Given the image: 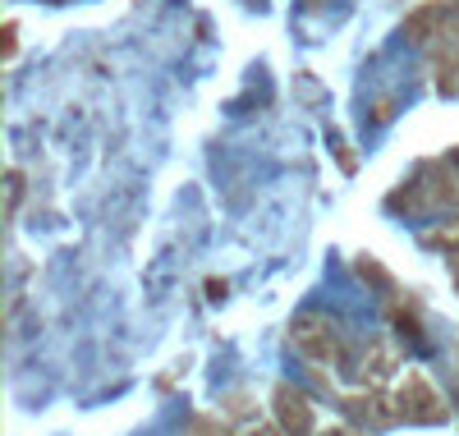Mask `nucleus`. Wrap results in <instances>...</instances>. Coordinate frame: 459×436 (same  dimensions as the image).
<instances>
[{"instance_id":"6","label":"nucleus","mask_w":459,"mask_h":436,"mask_svg":"<svg viewBox=\"0 0 459 436\" xmlns=\"http://www.w3.org/2000/svg\"><path fill=\"white\" fill-rule=\"evenodd\" d=\"M326 436H350V432H326Z\"/></svg>"},{"instance_id":"2","label":"nucleus","mask_w":459,"mask_h":436,"mask_svg":"<svg viewBox=\"0 0 459 436\" xmlns=\"http://www.w3.org/2000/svg\"><path fill=\"white\" fill-rule=\"evenodd\" d=\"M281 427H285V436H313L308 405H303L299 395H290V390H281Z\"/></svg>"},{"instance_id":"4","label":"nucleus","mask_w":459,"mask_h":436,"mask_svg":"<svg viewBox=\"0 0 459 436\" xmlns=\"http://www.w3.org/2000/svg\"><path fill=\"white\" fill-rule=\"evenodd\" d=\"M19 193H23V179H19V175H10V207L19 203Z\"/></svg>"},{"instance_id":"5","label":"nucleus","mask_w":459,"mask_h":436,"mask_svg":"<svg viewBox=\"0 0 459 436\" xmlns=\"http://www.w3.org/2000/svg\"><path fill=\"white\" fill-rule=\"evenodd\" d=\"M253 436H276V432H272V427H262V432H253Z\"/></svg>"},{"instance_id":"7","label":"nucleus","mask_w":459,"mask_h":436,"mask_svg":"<svg viewBox=\"0 0 459 436\" xmlns=\"http://www.w3.org/2000/svg\"><path fill=\"white\" fill-rule=\"evenodd\" d=\"M455 23H459V5H455Z\"/></svg>"},{"instance_id":"1","label":"nucleus","mask_w":459,"mask_h":436,"mask_svg":"<svg viewBox=\"0 0 459 436\" xmlns=\"http://www.w3.org/2000/svg\"><path fill=\"white\" fill-rule=\"evenodd\" d=\"M294 344L308 353V359H331V349H335V336L326 331V322L317 312H303L299 322H294Z\"/></svg>"},{"instance_id":"3","label":"nucleus","mask_w":459,"mask_h":436,"mask_svg":"<svg viewBox=\"0 0 459 436\" xmlns=\"http://www.w3.org/2000/svg\"><path fill=\"white\" fill-rule=\"evenodd\" d=\"M170 275H175V253H161L157 262H152V271H147V294L161 299V290L170 285Z\"/></svg>"}]
</instances>
